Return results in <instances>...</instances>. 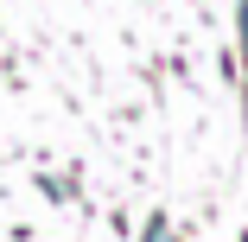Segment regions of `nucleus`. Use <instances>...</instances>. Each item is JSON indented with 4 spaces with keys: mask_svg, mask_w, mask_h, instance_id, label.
Masks as SVG:
<instances>
[{
    "mask_svg": "<svg viewBox=\"0 0 248 242\" xmlns=\"http://www.w3.org/2000/svg\"><path fill=\"white\" fill-rule=\"evenodd\" d=\"M235 26H242V83H248V0L235 7Z\"/></svg>",
    "mask_w": 248,
    "mask_h": 242,
    "instance_id": "1",
    "label": "nucleus"
}]
</instances>
